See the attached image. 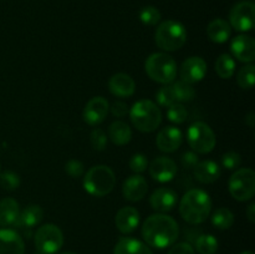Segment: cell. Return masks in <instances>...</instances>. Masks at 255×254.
<instances>
[{
  "mask_svg": "<svg viewBox=\"0 0 255 254\" xmlns=\"http://www.w3.org/2000/svg\"><path fill=\"white\" fill-rule=\"evenodd\" d=\"M179 236L178 223L163 213L149 216L142 226V237L148 246L163 249L174 244Z\"/></svg>",
  "mask_w": 255,
  "mask_h": 254,
  "instance_id": "cell-1",
  "label": "cell"
},
{
  "mask_svg": "<svg viewBox=\"0 0 255 254\" xmlns=\"http://www.w3.org/2000/svg\"><path fill=\"white\" fill-rule=\"evenodd\" d=\"M212 211L211 197L207 192L194 188L187 192L179 203V213L189 224H201L207 221Z\"/></svg>",
  "mask_w": 255,
  "mask_h": 254,
  "instance_id": "cell-2",
  "label": "cell"
},
{
  "mask_svg": "<svg viewBox=\"0 0 255 254\" xmlns=\"http://www.w3.org/2000/svg\"><path fill=\"white\" fill-rule=\"evenodd\" d=\"M129 117L138 131L149 132L156 131L162 122V112L159 107L151 100H141L133 104Z\"/></svg>",
  "mask_w": 255,
  "mask_h": 254,
  "instance_id": "cell-3",
  "label": "cell"
},
{
  "mask_svg": "<svg viewBox=\"0 0 255 254\" xmlns=\"http://www.w3.org/2000/svg\"><path fill=\"white\" fill-rule=\"evenodd\" d=\"M116 184V177L109 166L99 164L86 172L84 177V188L95 197H104L111 193Z\"/></svg>",
  "mask_w": 255,
  "mask_h": 254,
  "instance_id": "cell-4",
  "label": "cell"
},
{
  "mask_svg": "<svg viewBox=\"0 0 255 254\" xmlns=\"http://www.w3.org/2000/svg\"><path fill=\"white\" fill-rule=\"evenodd\" d=\"M154 41L157 46L164 51H176L186 44L187 30L179 21L166 20L156 29Z\"/></svg>",
  "mask_w": 255,
  "mask_h": 254,
  "instance_id": "cell-5",
  "label": "cell"
},
{
  "mask_svg": "<svg viewBox=\"0 0 255 254\" xmlns=\"http://www.w3.org/2000/svg\"><path fill=\"white\" fill-rule=\"evenodd\" d=\"M144 70L148 77L159 84H171L177 76V62L164 52H154L147 57Z\"/></svg>",
  "mask_w": 255,
  "mask_h": 254,
  "instance_id": "cell-6",
  "label": "cell"
},
{
  "mask_svg": "<svg viewBox=\"0 0 255 254\" xmlns=\"http://www.w3.org/2000/svg\"><path fill=\"white\" fill-rule=\"evenodd\" d=\"M187 141L197 153H209L216 147L217 139L213 129L206 122H194L187 131Z\"/></svg>",
  "mask_w": 255,
  "mask_h": 254,
  "instance_id": "cell-7",
  "label": "cell"
},
{
  "mask_svg": "<svg viewBox=\"0 0 255 254\" xmlns=\"http://www.w3.org/2000/svg\"><path fill=\"white\" fill-rule=\"evenodd\" d=\"M229 192L237 201H249L255 193V173L251 168H241L229 178Z\"/></svg>",
  "mask_w": 255,
  "mask_h": 254,
  "instance_id": "cell-8",
  "label": "cell"
},
{
  "mask_svg": "<svg viewBox=\"0 0 255 254\" xmlns=\"http://www.w3.org/2000/svg\"><path fill=\"white\" fill-rule=\"evenodd\" d=\"M34 242L36 251L40 254H55L64 244V234L59 227L47 223L37 229Z\"/></svg>",
  "mask_w": 255,
  "mask_h": 254,
  "instance_id": "cell-9",
  "label": "cell"
},
{
  "mask_svg": "<svg viewBox=\"0 0 255 254\" xmlns=\"http://www.w3.org/2000/svg\"><path fill=\"white\" fill-rule=\"evenodd\" d=\"M255 5L253 1H241L234 5L229 14L231 26L237 31H251L254 26Z\"/></svg>",
  "mask_w": 255,
  "mask_h": 254,
  "instance_id": "cell-10",
  "label": "cell"
},
{
  "mask_svg": "<svg viewBox=\"0 0 255 254\" xmlns=\"http://www.w3.org/2000/svg\"><path fill=\"white\" fill-rule=\"evenodd\" d=\"M110 105L106 99L101 96L92 97L85 106L84 112H82V117H84L85 122L90 126H97L101 124L105 119H106L107 114H109Z\"/></svg>",
  "mask_w": 255,
  "mask_h": 254,
  "instance_id": "cell-11",
  "label": "cell"
},
{
  "mask_svg": "<svg viewBox=\"0 0 255 254\" xmlns=\"http://www.w3.org/2000/svg\"><path fill=\"white\" fill-rule=\"evenodd\" d=\"M177 173L176 162L169 157H157L149 164V174L152 178L161 183L172 181Z\"/></svg>",
  "mask_w": 255,
  "mask_h": 254,
  "instance_id": "cell-12",
  "label": "cell"
},
{
  "mask_svg": "<svg viewBox=\"0 0 255 254\" xmlns=\"http://www.w3.org/2000/svg\"><path fill=\"white\" fill-rule=\"evenodd\" d=\"M181 77L188 84L202 81L207 74V62L199 56H191L181 66Z\"/></svg>",
  "mask_w": 255,
  "mask_h": 254,
  "instance_id": "cell-13",
  "label": "cell"
},
{
  "mask_svg": "<svg viewBox=\"0 0 255 254\" xmlns=\"http://www.w3.org/2000/svg\"><path fill=\"white\" fill-rule=\"evenodd\" d=\"M183 142L181 129L174 126H167L158 132L156 137V144L159 151L172 153L181 147Z\"/></svg>",
  "mask_w": 255,
  "mask_h": 254,
  "instance_id": "cell-14",
  "label": "cell"
},
{
  "mask_svg": "<svg viewBox=\"0 0 255 254\" xmlns=\"http://www.w3.org/2000/svg\"><path fill=\"white\" fill-rule=\"evenodd\" d=\"M231 50L233 56L242 62H253L255 60V40L249 35H238L232 40Z\"/></svg>",
  "mask_w": 255,
  "mask_h": 254,
  "instance_id": "cell-15",
  "label": "cell"
},
{
  "mask_svg": "<svg viewBox=\"0 0 255 254\" xmlns=\"http://www.w3.org/2000/svg\"><path fill=\"white\" fill-rule=\"evenodd\" d=\"M147 191H148L147 181L144 179V177L139 176V174L129 176L124 182V187H122L124 197L129 202H138L141 199H143Z\"/></svg>",
  "mask_w": 255,
  "mask_h": 254,
  "instance_id": "cell-16",
  "label": "cell"
},
{
  "mask_svg": "<svg viewBox=\"0 0 255 254\" xmlns=\"http://www.w3.org/2000/svg\"><path fill=\"white\" fill-rule=\"evenodd\" d=\"M25 244L17 232L0 229V254H24Z\"/></svg>",
  "mask_w": 255,
  "mask_h": 254,
  "instance_id": "cell-17",
  "label": "cell"
},
{
  "mask_svg": "<svg viewBox=\"0 0 255 254\" xmlns=\"http://www.w3.org/2000/svg\"><path fill=\"white\" fill-rule=\"evenodd\" d=\"M109 89L117 97H131L136 91V82L129 75L120 72L110 77Z\"/></svg>",
  "mask_w": 255,
  "mask_h": 254,
  "instance_id": "cell-18",
  "label": "cell"
},
{
  "mask_svg": "<svg viewBox=\"0 0 255 254\" xmlns=\"http://www.w3.org/2000/svg\"><path fill=\"white\" fill-rule=\"evenodd\" d=\"M177 193L171 188H162L156 189L152 193L151 198H149V204L153 209L158 212H169L174 208L177 204Z\"/></svg>",
  "mask_w": 255,
  "mask_h": 254,
  "instance_id": "cell-19",
  "label": "cell"
},
{
  "mask_svg": "<svg viewBox=\"0 0 255 254\" xmlns=\"http://www.w3.org/2000/svg\"><path fill=\"white\" fill-rule=\"evenodd\" d=\"M117 229L124 234H129L138 227L139 213L133 207H124L115 217Z\"/></svg>",
  "mask_w": 255,
  "mask_h": 254,
  "instance_id": "cell-20",
  "label": "cell"
},
{
  "mask_svg": "<svg viewBox=\"0 0 255 254\" xmlns=\"http://www.w3.org/2000/svg\"><path fill=\"white\" fill-rule=\"evenodd\" d=\"M193 174L197 181L201 183L211 184L218 181L221 177V167L216 162L207 159V161L198 162V164L194 167Z\"/></svg>",
  "mask_w": 255,
  "mask_h": 254,
  "instance_id": "cell-21",
  "label": "cell"
},
{
  "mask_svg": "<svg viewBox=\"0 0 255 254\" xmlns=\"http://www.w3.org/2000/svg\"><path fill=\"white\" fill-rule=\"evenodd\" d=\"M19 203L14 198H4L0 201V226L16 227L19 221Z\"/></svg>",
  "mask_w": 255,
  "mask_h": 254,
  "instance_id": "cell-22",
  "label": "cell"
},
{
  "mask_svg": "<svg viewBox=\"0 0 255 254\" xmlns=\"http://www.w3.org/2000/svg\"><path fill=\"white\" fill-rule=\"evenodd\" d=\"M232 26L224 19H214L207 26V36L216 44H223L231 37Z\"/></svg>",
  "mask_w": 255,
  "mask_h": 254,
  "instance_id": "cell-23",
  "label": "cell"
},
{
  "mask_svg": "<svg viewBox=\"0 0 255 254\" xmlns=\"http://www.w3.org/2000/svg\"><path fill=\"white\" fill-rule=\"evenodd\" d=\"M114 254H153L149 247L134 238H121L117 242Z\"/></svg>",
  "mask_w": 255,
  "mask_h": 254,
  "instance_id": "cell-24",
  "label": "cell"
},
{
  "mask_svg": "<svg viewBox=\"0 0 255 254\" xmlns=\"http://www.w3.org/2000/svg\"><path fill=\"white\" fill-rule=\"evenodd\" d=\"M44 218V211L37 204H29L20 212L17 227H24V228H32L37 226Z\"/></svg>",
  "mask_w": 255,
  "mask_h": 254,
  "instance_id": "cell-25",
  "label": "cell"
},
{
  "mask_svg": "<svg viewBox=\"0 0 255 254\" xmlns=\"http://www.w3.org/2000/svg\"><path fill=\"white\" fill-rule=\"evenodd\" d=\"M109 137L112 143L117 146H125L132 138L131 127L124 121H115L109 127Z\"/></svg>",
  "mask_w": 255,
  "mask_h": 254,
  "instance_id": "cell-26",
  "label": "cell"
},
{
  "mask_svg": "<svg viewBox=\"0 0 255 254\" xmlns=\"http://www.w3.org/2000/svg\"><path fill=\"white\" fill-rule=\"evenodd\" d=\"M214 66H216V72L221 79H231L236 71V61L229 54L219 55Z\"/></svg>",
  "mask_w": 255,
  "mask_h": 254,
  "instance_id": "cell-27",
  "label": "cell"
},
{
  "mask_svg": "<svg viewBox=\"0 0 255 254\" xmlns=\"http://www.w3.org/2000/svg\"><path fill=\"white\" fill-rule=\"evenodd\" d=\"M234 223V214L232 213L231 209L222 207V208L216 209L212 214V224L216 228L221 229V231H226L229 229Z\"/></svg>",
  "mask_w": 255,
  "mask_h": 254,
  "instance_id": "cell-28",
  "label": "cell"
},
{
  "mask_svg": "<svg viewBox=\"0 0 255 254\" xmlns=\"http://www.w3.org/2000/svg\"><path fill=\"white\" fill-rule=\"evenodd\" d=\"M194 244L199 254H216L218 251V241L212 234H199Z\"/></svg>",
  "mask_w": 255,
  "mask_h": 254,
  "instance_id": "cell-29",
  "label": "cell"
},
{
  "mask_svg": "<svg viewBox=\"0 0 255 254\" xmlns=\"http://www.w3.org/2000/svg\"><path fill=\"white\" fill-rule=\"evenodd\" d=\"M174 95H176L177 102H188L196 97V90L192 86V84L179 80L172 84Z\"/></svg>",
  "mask_w": 255,
  "mask_h": 254,
  "instance_id": "cell-30",
  "label": "cell"
},
{
  "mask_svg": "<svg viewBox=\"0 0 255 254\" xmlns=\"http://www.w3.org/2000/svg\"><path fill=\"white\" fill-rule=\"evenodd\" d=\"M238 85L244 90H251L254 86L255 80V66L253 64H248L242 67L238 72Z\"/></svg>",
  "mask_w": 255,
  "mask_h": 254,
  "instance_id": "cell-31",
  "label": "cell"
},
{
  "mask_svg": "<svg viewBox=\"0 0 255 254\" xmlns=\"http://www.w3.org/2000/svg\"><path fill=\"white\" fill-rule=\"evenodd\" d=\"M156 100L157 102H158L159 106L163 107H169L171 105L176 104V95H174L172 85H164L163 87H161V89L157 91Z\"/></svg>",
  "mask_w": 255,
  "mask_h": 254,
  "instance_id": "cell-32",
  "label": "cell"
},
{
  "mask_svg": "<svg viewBox=\"0 0 255 254\" xmlns=\"http://www.w3.org/2000/svg\"><path fill=\"white\" fill-rule=\"evenodd\" d=\"M167 117L171 122L173 124H183L184 121L188 117V112H187V109L179 102H176V104L171 105L167 110Z\"/></svg>",
  "mask_w": 255,
  "mask_h": 254,
  "instance_id": "cell-33",
  "label": "cell"
},
{
  "mask_svg": "<svg viewBox=\"0 0 255 254\" xmlns=\"http://www.w3.org/2000/svg\"><path fill=\"white\" fill-rule=\"evenodd\" d=\"M139 20L142 21V24L153 26V25L158 24L161 20V12L156 6H144L139 11Z\"/></svg>",
  "mask_w": 255,
  "mask_h": 254,
  "instance_id": "cell-34",
  "label": "cell"
},
{
  "mask_svg": "<svg viewBox=\"0 0 255 254\" xmlns=\"http://www.w3.org/2000/svg\"><path fill=\"white\" fill-rule=\"evenodd\" d=\"M0 186L6 191H15L20 186V177L11 171L2 172L0 174Z\"/></svg>",
  "mask_w": 255,
  "mask_h": 254,
  "instance_id": "cell-35",
  "label": "cell"
},
{
  "mask_svg": "<svg viewBox=\"0 0 255 254\" xmlns=\"http://www.w3.org/2000/svg\"><path fill=\"white\" fill-rule=\"evenodd\" d=\"M92 148L96 151H104L107 146V136L101 128H95L90 136Z\"/></svg>",
  "mask_w": 255,
  "mask_h": 254,
  "instance_id": "cell-36",
  "label": "cell"
},
{
  "mask_svg": "<svg viewBox=\"0 0 255 254\" xmlns=\"http://www.w3.org/2000/svg\"><path fill=\"white\" fill-rule=\"evenodd\" d=\"M129 168L134 173H142V172H144L148 168V159L142 153L133 154L132 158L129 159Z\"/></svg>",
  "mask_w": 255,
  "mask_h": 254,
  "instance_id": "cell-37",
  "label": "cell"
},
{
  "mask_svg": "<svg viewBox=\"0 0 255 254\" xmlns=\"http://www.w3.org/2000/svg\"><path fill=\"white\" fill-rule=\"evenodd\" d=\"M242 157L238 152H227L222 157V166L227 169H236L241 166Z\"/></svg>",
  "mask_w": 255,
  "mask_h": 254,
  "instance_id": "cell-38",
  "label": "cell"
},
{
  "mask_svg": "<svg viewBox=\"0 0 255 254\" xmlns=\"http://www.w3.org/2000/svg\"><path fill=\"white\" fill-rule=\"evenodd\" d=\"M65 171L72 178H79L84 174V164L79 161V159H70L66 164H65Z\"/></svg>",
  "mask_w": 255,
  "mask_h": 254,
  "instance_id": "cell-39",
  "label": "cell"
},
{
  "mask_svg": "<svg viewBox=\"0 0 255 254\" xmlns=\"http://www.w3.org/2000/svg\"><path fill=\"white\" fill-rule=\"evenodd\" d=\"M168 254H196L193 247L187 242H181V243L172 244V248L169 249Z\"/></svg>",
  "mask_w": 255,
  "mask_h": 254,
  "instance_id": "cell-40",
  "label": "cell"
},
{
  "mask_svg": "<svg viewBox=\"0 0 255 254\" xmlns=\"http://www.w3.org/2000/svg\"><path fill=\"white\" fill-rule=\"evenodd\" d=\"M198 162V156L194 152H186L182 156V166L184 167V169H194Z\"/></svg>",
  "mask_w": 255,
  "mask_h": 254,
  "instance_id": "cell-41",
  "label": "cell"
},
{
  "mask_svg": "<svg viewBox=\"0 0 255 254\" xmlns=\"http://www.w3.org/2000/svg\"><path fill=\"white\" fill-rule=\"evenodd\" d=\"M111 112L114 116L116 117H124L125 115L128 112V109H127V105L122 101H116L114 102V105L111 106Z\"/></svg>",
  "mask_w": 255,
  "mask_h": 254,
  "instance_id": "cell-42",
  "label": "cell"
},
{
  "mask_svg": "<svg viewBox=\"0 0 255 254\" xmlns=\"http://www.w3.org/2000/svg\"><path fill=\"white\" fill-rule=\"evenodd\" d=\"M247 217H248V219L252 222V223H254L255 222V203H251L248 206V208H247Z\"/></svg>",
  "mask_w": 255,
  "mask_h": 254,
  "instance_id": "cell-43",
  "label": "cell"
},
{
  "mask_svg": "<svg viewBox=\"0 0 255 254\" xmlns=\"http://www.w3.org/2000/svg\"><path fill=\"white\" fill-rule=\"evenodd\" d=\"M246 124L248 125L249 127H253L254 124H255V115L253 112H251V114H248V116L246 117Z\"/></svg>",
  "mask_w": 255,
  "mask_h": 254,
  "instance_id": "cell-44",
  "label": "cell"
},
{
  "mask_svg": "<svg viewBox=\"0 0 255 254\" xmlns=\"http://www.w3.org/2000/svg\"><path fill=\"white\" fill-rule=\"evenodd\" d=\"M241 254H254V253L252 251H246V252H242Z\"/></svg>",
  "mask_w": 255,
  "mask_h": 254,
  "instance_id": "cell-45",
  "label": "cell"
},
{
  "mask_svg": "<svg viewBox=\"0 0 255 254\" xmlns=\"http://www.w3.org/2000/svg\"><path fill=\"white\" fill-rule=\"evenodd\" d=\"M61 254H76V253H72V252H64V253Z\"/></svg>",
  "mask_w": 255,
  "mask_h": 254,
  "instance_id": "cell-46",
  "label": "cell"
}]
</instances>
